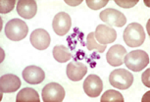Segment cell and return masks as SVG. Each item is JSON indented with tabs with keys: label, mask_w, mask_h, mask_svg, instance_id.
<instances>
[{
	"label": "cell",
	"mask_w": 150,
	"mask_h": 102,
	"mask_svg": "<svg viewBox=\"0 0 150 102\" xmlns=\"http://www.w3.org/2000/svg\"><path fill=\"white\" fill-rule=\"evenodd\" d=\"M124 41L129 47H138L145 40V32L138 23H132L124 32Z\"/></svg>",
	"instance_id": "obj_1"
},
{
	"label": "cell",
	"mask_w": 150,
	"mask_h": 102,
	"mask_svg": "<svg viewBox=\"0 0 150 102\" xmlns=\"http://www.w3.org/2000/svg\"><path fill=\"white\" fill-rule=\"evenodd\" d=\"M4 33L7 38L13 41L24 39L29 33L28 25L21 19H12L5 25Z\"/></svg>",
	"instance_id": "obj_2"
},
{
	"label": "cell",
	"mask_w": 150,
	"mask_h": 102,
	"mask_svg": "<svg viewBox=\"0 0 150 102\" xmlns=\"http://www.w3.org/2000/svg\"><path fill=\"white\" fill-rule=\"evenodd\" d=\"M124 63L131 71L139 72L149 64V56L143 50H134L126 54Z\"/></svg>",
	"instance_id": "obj_3"
},
{
	"label": "cell",
	"mask_w": 150,
	"mask_h": 102,
	"mask_svg": "<svg viewBox=\"0 0 150 102\" xmlns=\"http://www.w3.org/2000/svg\"><path fill=\"white\" fill-rule=\"evenodd\" d=\"M109 83L118 89H128L134 83V76L131 72L125 69H117L111 72L109 76Z\"/></svg>",
	"instance_id": "obj_4"
},
{
	"label": "cell",
	"mask_w": 150,
	"mask_h": 102,
	"mask_svg": "<svg viewBox=\"0 0 150 102\" xmlns=\"http://www.w3.org/2000/svg\"><path fill=\"white\" fill-rule=\"evenodd\" d=\"M65 98V89L60 84L49 83L42 89V100L44 102H62Z\"/></svg>",
	"instance_id": "obj_5"
},
{
	"label": "cell",
	"mask_w": 150,
	"mask_h": 102,
	"mask_svg": "<svg viewBox=\"0 0 150 102\" xmlns=\"http://www.w3.org/2000/svg\"><path fill=\"white\" fill-rule=\"evenodd\" d=\"M99 17H100L101 21H103L111 27L122 28L127 23L126 16L120 11L113 9V8H108V9L102 11Z\"/></svg>",
	"instance_id": "obj_6"
},
{
	"label": "cell",
	"mask_w": 150,
	"mask_h": 102,
	"mask_svg": "<svg viewBox=\"0 0 150 102\" xmlns=\"http://www.w3.org/2000/svg\"><path fill=\"white\" fill-rule=\"evenodd\" d=\"M72 25V20L68 13L59 12L56 14L52 22V28L56 35L63 36L67 35Z\"/></svg>",
	"instance_id": "obj_7"
},
{
	"label": "cell",
	"mask_w": 150,
	"mask_h": 102,
	"mask_svg": "<svg viewBox=\"0 0 150 102\" xmlns=\"http://www.w3.org/2000/svg\"><path fill=\"white\" fill-rule=\"evenodd\" d=\"M83 90L86 95L89 97H98L101 91L103 90L102 80L97 75H89L83 81Z\"/></svg>",
	"instance_id": "obj_8"
},
{
	"label": "cell",
	"mask_w": 150,
	"mask_h": 102,
	"mask_svg": "<svg viewBox=\"0 0 150 102\" xmlns=\"http://www.w3.org/2000/svg\"><path fill=\"white\" fill-rule=\"evenodd\" d=\"M30 41L33 46L38 50H44L49 47L51 38H50L49 33L45 30L36 29L30 35Z\"/></svg>",
	"instance_id": "obj_9"
},
{
	"label": "cell",
	"mask_w": 150,
	"mask_h": 102,
	"mask_svg": "<svg viewBox=\"0 0 150 102\" xmlns=\"http://www.w3.org/2000/svg\"><path fill=\"white\" fill-rule=\"evenodd\" d=\"M95 39L98 43L102 45H107L109 43H113L117 38V33L113 28L107 27L106 25H97L94 33Z\"/></svg>",
	"instance_id": "obj_10"
},
{
	"label": "cell",
	"mask_w": 150,
	"mask_h": 102,
	"mask_svg": "<svg viewBox=\"0 0 150 102\" xmlns=\"http://www.w3.org/2000/svg\"><path fill=\"white\" fill-rule=\"evenodd\" d=\"M23 79L27 81L28 84H39L44 81L45 79V73L40 67L35 66H28L24 69L22 73Z\"/></svg>",
	"instance_id": "obj_11"
},
{
	"label": "cell",
	"mask_w": 150,
	"mask_h": 102,
	"mask_svg": "<svg viewBox=\"0 0 150 102\" xmlns=\"http://www.w3.org/2000/svg\"><path fill=\"white\" fill-rule=\"evenodd\" d=\"M127 54V50L123 45L116 44L109 48L106 55L107 63L113 67H119L124 63L125 56Z\"/></svg>",
	"instance_id": "obj_12"
},
{
	"label": "cell",
	"mask_w": 150,
	"mask_h": 102,
	"mask_svg": "<svg viewBox=\"0 0 150 102\" xmlns=\"http://www.w3.org/2000/svg\"><path fill=\"white\" fill-rule=\"evenodd\" d=\"M21 87V80L18 76L7 74L0 78V90L2 93H12Z\"/></svg>",
	"instance_id": "obj_13"
},
{
	"label": "cell",
	"mask_w": 150,
	"mask_h": 102,
	"mask_svg": "<svg viewBox=\"0 0 150 102\" xmlns=\"http://www.w3.org/2000/svg\"><path fill=\"white\" fill-rule=\"evenodd\" d=\"M17 12L22 18L30 20L36 15L38 4L35 0H20L17 3Z\"/></svg>",
	"instance_id": "obj_14"
},
{
	"label": "cell",
	"mask_w": 150,
	"mask_h": 102,
	"mask_svg": "<svg viewBox=\"0 0 150 102\" xmlns=\"http://www.w3.org/2000/svg\"><path fill=\"white\" fill-rule=\"evenodd\" d=\"M87 73V67L81 62L73 61L68 64L66 68L67 76L73 81H79L83 80Z\"/></svg>",
	"instance_id": "obj_15"
},
{
	"label": "cell",
	"mask_w": 150,
	"mask_h": 102,
	"mask_svg": "<svg viewBox=\"0 0 150 102\" xmlns=\"http://www.w3.org/2000/svg\"><path fill=\"white\" fill-rule=\"evenodd\" d=\"M17 102H39V95L38 91L30 87H25L21 89L16 97Z\"/></svg>",
	"instance_id": "obj_16"
},
{
	"label": "cell",
	"mask_w": 150,
	"mask_h": 102,
	"mask_svg": "<svg viewBox=\"0 0 150 102\" xmlns=\"http://www.w3.org/2000/svg\"><path fill=\"white\" fill-rule=\"evenodd\" d=\"M52 53L54 59L59 63H65L72 58V54H71L69 49L64 45H56L53 48Z\"/></svg>",
	"instance_id": "obj_17"
},
{
	"label": "cell",
	"mask_w": 150,
	"mask_h": 102,
	"mask_svg": "<svg viewBox=\"0 0 150 102\" xmlns=\"http://www.w3.org/2000/svg\"><path fill=\"white\" fill-rule=\"evenodd\" d=\"M101 102H124L125 99L121 92L118 90L109 89L103 93L100 99Z\"/></svg>",
	"instance_id": "obj_18"
},
{
	"label": "cell",
	"mask_w": 150,
	"mask_h": 102,
	"mask_svg": "<svg viewBox=\"0 0 150 102\" xmlns=\"http://www.w3.org/2000/svg\"><path fill=\"white\" fill-rule=\"evenodd\" d=\"M86 46H87V49L89 51H91L93 49H96L98 51L99 53H102L105 51L106 49V45H102L100 43H98L95 39V36H94V33H88L86 38Z\"/></svg>",
	"instance_id": "obj_19"
},
{
	"label": "cell",
	"mask_w": 150,
	"mask_h": 102,
	"mask_svg": "<svg viewBox=\"0 0 150 102\" xmlns=\"http://www.w3.org/2000/svg\"><path fill=\"white\" fill-rule=\"evenodd\" d=\"M16 1L15 0H1L0 1V13L1 14H7L11 12L14 7H15Z\"/></svg>",
	"instance_id": "obj_20"
},
{
	"label": "cell",
	"mask_w": 150,
	"mask_h": 102,
	"mask_svg": "<svg viewBox=\"0 0 150 102\" xmlns=\"http://www.w3.org/2000/svg\"><path fill=\"white\" fill-rule=\"evenodd\" d=\"M86 5L90 9L92 10H99L104 6H106V4H108L109 0H86Z\"/></svg>",
	"instance_id": "obj_21"
},
{
	"label": "cell",
	"mask_w": 150,
	"mask_h": 102,
	"mask_svg": "<svg viewBox=\"0 0 150 102\" xmlns=\"http://www.w3.org/2000/svg\"><path fill=\"white\" fill-rule=\"evenodd\" d=\"M115 3L118 5V6H120L122 8H126V9H129V8H132L135 6L137 3H138V0H134V1H132V0H115Z\"/></svg>",
	"instance_id": "obj_22"
},
{
	"label": "cell",
	"mask_w": 150,
	"mask_h": 102,
	"mask_svg": "<svg viewBox=\"0 0 150 102\" xmlns=\"http://www.w3.org/2000/svg\"><path fill=\"white\" fill-rule=\"evenodd\" d=\"M149 73H150V70L147 69L146 72H144L142 74V76H141V80H142V83L145 86L149 87L150 86V81H149Z\"/></svg>",
	"instance_id": "obj_23"
},
{
	"label": "cell",
	"mask_w": 150,
	"mask_h": 102,
	"mask_svg": "<svg viewBox=\"0 0 150 102\" xmlns=\"http://www.w3.org/2000/svg\"><path fill=\"white\" fill-rule=\"evenodd\" d=\"M65 2H66L67 4L71 5V6H77V5L81 3V0H80V1H68V0H66Z\"/></svg>",
	"instance_id": "obj_24"
}]
</instances>
